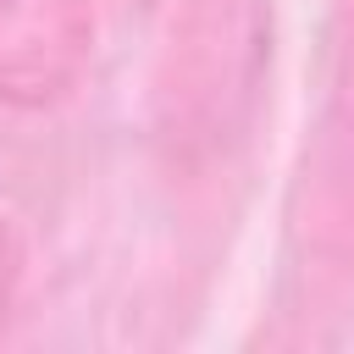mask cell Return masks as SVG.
Segmentation results:
<instances>
[{
    "label": "cell",
    "mask_w": 354,
    "mask_h": 354,
    "mask_svg": "<svg viewBox=\"0 0 354 354\" xmlns=\"http://www.w3.org/2000/svg\"><path fill=\"white\" fill-rule=\"evenodd\" d=\"M88 0H0V100H61L88 55Z\"/></svg>",
    "instance_id": "cell-1"
},
{
    "label": "cell",
    "mask_w": 354,
    "mask_h": 354,
    "mask_svg": "<svg viewBox=\"0 0 354 354\" xmlns=\"http://www.w3.org/2000/svg\"><path fill=\"white\" fill-rule=\"evenodd\" d=\"M326 138L354 183V0H337L332 44H326Z\"/></svg>",
    "instance_id": "cell-2"
},
{
    "label": "cell",
    "mask_w": 354,
    "mask_h": 354,
    "mask_svg": "<svg viewBox=\"0 0 354 354\" xmlns=\"http://www.w3.org/2000/svg\"><path fill=\"white\" fill-rule=\"evenodd\" d=\"M11 282H17V243H11V232L0 227V315H6V304H11Z\"/></svg>",
    "instance_id": "cell-3"
}]
</instances>
